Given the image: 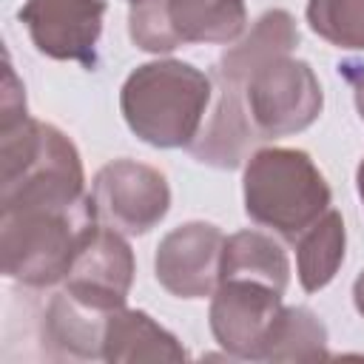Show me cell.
<instances>
[{"mask_svg":"<svg viewBox=\"0 0 364 364\" xmlns=\"http://www.w3.org/2000/svg\"><path fill=\"white\" fill-rule=\"evenodd\" d=\"M213 102V77L182 60L136 65L119 91V111L134 136L154 148H191Z\"/></svg>","mask_w":364,"mask_h":364,"instance_id":"cell-1","label":"cell"},{"mask_svg":"<svg viewBox=\"0 0 364 364\" xmlns=\"http://www.w3.org/2000/svg\"><path fill=\"white\" fill-rule=\"evenodd\" d=\"M85 199L80 151L57 125L34 117L0 125V210Z\"/></svg>","mask_w":364,"mask_h":364,"instance_id":"cell-2","label":"cell"},{"mask_svg":"<svg viewBox=\"0 0 364 364\" xmlns=\"http://www.w3.org/2000/svg\"><path fill=\"white\" fill-rule=\"evenodd\" d=\"M245 213L259 228L296 245V239L318 222L333 202L330 185L307 151L256 148L242 173Z\"/></svg>","mask_w":364,"mask_h":364,"instance_id":"cell-3","label":"cell"},{"mask_svg":"<svg viewBox=\"0 0 364 364\" xmlns=\"http://www.w3.org/2000/svg\"><path fill=\"white\" fill-rule=\"evenodd\" d=\"M94 222L91 193L80 205H23L0 210V256L6 279L34 290L60 284L82 233Z\"/></svg>","mask_w":364,"mask_h":364,"instance_id":"cell-4","label":"cell"},{"mask_svg":"<svg viewBox=\"0 0 364 364\" xmlns=\"http://www.w3.org/2000/svg\"><path fill=\"white\" fill-rule=\"evenodd\" d=\"M247 114L262 139L307 131L324 108V91L310 63L293 54L264 63L245 85Z\"/></svg>","mask_w":364,"mask_h":364,"instance_id":"cell-5","label":"cell"},{"mask_svg":"<svg viewBox=\"0 0 364 364\" xmlns=\"http://www.w3.org/2000/svg\"><path fill=\"white\" fill-rule=\"evenodd\" d=\"M91 208L100 225L125 236H145L171 210V185L162 171L136 159L102 165L91 182Z\"/></svg>","mask_w":364,"mask_h":364,"instance_id":"cell-6","label":"cell"},{"mask_svg":"<svg viewBox=\"0 0 364 364\" xmlns=\"http://www.w3.org/2000/svg\"><path fill=\"white\" fill-rule=\"evenodd\" d=\"M134 273L136 262L125 233L94 222L77 245V253L63 279V290L74 301L111 316L114 310L125 307Z\"/></svg>","mask_w":364,"mask_h":364,"instance_id":"cell-7","label":"cell"},{"mask_svg":"<svg viewBox=\"0 0 364 364\" xmlns=\"http://www.w3.org/2000/svg\"><path fill=\"white\" fill-rule=\"evenodd\" d=\"M276 287L253 279H222L210 296L208 324L216 344L239 361H262L270 330L282 313Z\"/></svg>","mask_w":364,"mask_h":364,"instance_id":"cell-8","label":"cell"},{"mask_svg":"<svg viewBox=\"0 0 364 364\" xmlns=\"http://www.w3.org/2000/svg\"><path fill=\"white\" fill-rule=\"evenodd\" d=\"M105 9V0H26L17 17L40 54L97 68Z\"/></svg>","mask_w":364,"mask_h":364,"instance_id":"cell-9","label":"cell"},{"mask_svg":"<svg viewBox=\"0 0 364 364\" xmlns=\"http://www.w3.org/2000/svg\"><path fill=\"white\" fill-rule=\"evenodd\" d=\"M225 233L210 222H185L168 230L154 253L156 282L176 299H205L219 287Z\"/></svg>","mask_w":364,"mask_h":364,"instance_id":"cell-10","label":"cell"},{"mask_svg":"<svg viewBox=\"0 0 364 364\" xmlns=\"http://www.w3.org/2000/svg\"><path fill=\"white\" fill-rule=\"evenodd\" d=\"M213 77V74H210ZM256 142H264L247 114L245 88L213 77V102L199 136L191 142V156L210 168H239L253 154Z\"/></svg>","mask_w":364,"mask_h":364,"instance_id":"cell-11","label":"cell"},{"mask_svg":"<svg viewBox=\"0 0 364 364\" xmlns=\"http://www.w3.org/2000/svg\"><path fill=\"white\" fill-rule=\"evenodd\" d=\"M299 46V26L296 17L284 9H270L264 11L250 31H245L236 43H230L222 57L213 65V77L233 82L239 88L247 85V80L270 60L293 54Z\"/></svg>","mask_w":364,"mask_h":364,"instance_id":"cell-12","label":"cell"},{"mask_svg":"<svg viewBox=\"0 0 364 364\" xmlns=\"http://www.w3.org/2000/svg\"><path fill=\"white\" fill-rule=\"evenodd\" d=\"M102 358L111 364L122 361H185L182 341L154 321L145 310L119 307L108 316L102 333Z\"/></svg>","mask_w":364,"mask_h":364,"instance_id":"cell-13","label":"cell"},{"mask_svg":"<svg viewBox=\"0 0 364 364\" xmlns=\"http://www.w3.org/2000/svg\"><path fill=\"white\" fill-rule=\"evenodd\" d=\"M165 14L179 46H230L247 28L245 0H165Z\"/></svg>","mask_w":364,"mask_h":364,"instance_id":"cell-14","label":"cell"},{"mask_svg":"<svg viewBox=\"0 0 364 364\" xmlns=\"http://www.w3.org/2000/svg\"><path fill=\"white\" fill-rule=\"evenodd\" d=\"M222 279H253L284 293L290 284V262L284 247L270 233L236 230L225 236L219 282Z\"/></svg>","mask_w":364,"mask_h":364,"instance_id":"cell-15","label":"cell"},{"mask_svg":"<svg viewBox=\"0 0 364 364\" xmlns=\"http://www.w3.org/2000/svg\"><path fill=\"white\" fill-rule=\"evenodd\" d=\"M46 341L71 358H102V333H105V313H97L80 301H74L65 290L51 296L46 316H43Z\"/></svg>","mask_w":364,"mask_h":364,"instance_id":"cell-16","label":"cell"},{"mask_svg":"<svg viewBox=\"0 0 364 364\" xmlns=\"http://www.w3.org/2000/svg\"><path fill=\"white\" fill-rule=\"evenodd\" d=\"M344 250H347L344 219L336 208H330L318 222H313L296 239V273L301 290L304 293L324 290L344 264Z\"/></svg>","mask_w":364,"mask_h":364,"instance_id":"cell-17","label":"cell"},{"mask_svg":"<svg viewBox=\"0 0 364 364\" xmlns=\"http://www.w3.org/2000/svg\"><path fill=\"white\" fill-rule=\"evenodd\" d=\"M327 358V327L310 307H282L262 361H318Z\"/></svg>","mask_w":364,"mask_h":364,"instance_id":"cell-18","label":"cell"},{"mask_svg":"<svg viewBox=\"0 0 364 364\" xmlns=\"http://www.w3.org/2000/svg\"><path fill=\"white\" fill-rule=\"evenodd\" d=\"M307 26L336 48L364 51V0H307Z\"/></svg>","mask_w":364,"mask_h":364,"instance_id":"cell-19","label":"cell"},{"mask_svg":"<svg viewBox=\"0 0 364 364\" xmlns=\"http://www.w3.org/2000/svg\"><path fill=\"white\" fill-rule=\"evenodd\" d=\"M128 37L139 51L148 54H171L173 48H179L168 26L165 0H131Z\"/></svg>","mask_w":364,"mask_h":364,"instance_id":"cell-20","label":"cell"},{"mask_svg":"<svg viewBox=\"0 0 364 364\" xmlns=\"http://www.w3.org/2000/svg\"><path fill=\"white\" fill-rule=\"evenodd\" d=\"M28 117L26 111V88L14 74V65L6 63V77H3V102H0V125H11L17 119Z\"/></svg>","mask_w":364,"mask_h":364,"instance_id":"cell-21","label":"cell"},{"mask_svg":"<svg viewBox=\"0 0 364 364\" xmlns=\"http://www.w3.org/2000/svg\"><path fill=\"white\" fill-rule=\"evenodd\" d=\"M338 74L353 88V100H355L358 117L364 119V60H341L338 63Z\"/></svg>","mask_w":364,"mask_h":364,"instance_id":"cell-22","label":"cell"},{"mask_svg":"<svg viewBox=\"0 0 364 364\" xmlns=\"http://www.w3.org/2000/svg\"><path fill=\"white\" fill-rule=\"evenodd\" d=\"M353 304H355V310L364 316V270L355 276V282H353Z\"/></svg>","mask_w":364,"mask_h":364,"instance_id":"cell-23","label":"cell"},{"mask_svg":"<svg viewBox=\"0 0 364 364\" xmlns=\"http://www.w3.org/2000/svg\"><path fill=\"white\" fill-rule=\"evenodd\" d=\"M355 191H358V199H361V205H364V159H361L358 168H355Z\"/></svg>","mask_w":364,"mask_h":364,"instance_id":"cell-24","label":"cell"}]
</instances>
